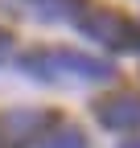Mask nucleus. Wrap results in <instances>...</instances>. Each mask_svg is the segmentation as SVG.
Here are the masks:
<instances>
[{"mask_svg":"<svg viewBox=\"0 0 140 148\" xmlns=\"http://www.w3.org/2000/svg\"><path fill=\"white\" fill-rule=\"evenodd\" d=\"M95 119L111 132H128V127H140V95H115L107 103L95 107Z\"/></svg>","mask_w":140,"mask_h":148,"instance_id":"nucleus-3","label":"nucleus"},{"mask_svg":"<svg viewBox=\"0 0 140 148\" xmlns=\"http://www.w3.org/2000/svg\"><path fill=\"white\" fill-rule=\"evenodd\" d=\"M0 49H8V33L4 29H0Z\"/></svg>","mask_w":140,"mask_h":148,"instance_id":"nucleus-6","label":"nucleus"},{"mask_svg":"<svg viewBox=\"0 0 140 148\" xmlns=\"http://www.w3.org/2000/svg\"><path fill=\"white\" fill-rule=\"evenodd\" d=\"M124 148H140V140H128V144H124Z\"/></svg>","mask_w":140,"mask_h":148,"instance_id":"nucleus-7","label":"nucleus"},{"mask_svg":"<svg viewBox=\"0 0 140 148\" xmlns=\"http://www.w3.org/2000/svg\"><path fill=\"white\" fill-rule=\"evenodd\" d=\"M41 148H86V136L78 127H58V132H49L41 140Z\"/></svg>","mask_w":140,"mask_h":148,"instance_id":"nucleus-5","label":"nucleus"},{"mask_svg":"<svg viewBox=\"0 0 140 148\" xmlns=\"http://www.w3.org/2000/svg\"><path fill=\"white\" fill-rule=\"evenodd\" d=\"M21 66L37 78H86V82H107L111 78V66L99 62V58H86V53L74 49H49V53H29L21 58Z\"/></svg>","mask_w":140,"mask_h":148,"instance_id":"nucleus-1","label":"nucleus"},{"mask_svg":"<svg viewBox=\"0 0 140 148\" xmlns=\"http://www.w3.org/2000/svg\"><path fill=\"white\" fill-rule=\"evenodd\" d=\"M25 8L45 21H78L86 12V0H25Z\"/></svg>","mask_w":140,"mask_h":148,"instance_id":"nucleus-4","label":"nucleus"},{"mask_svg":"<svg viewBox=\"0 0 140 148\" xmlns=\"http://www.w3.org/2000/svg\"><path fill=\"white\" fill-rule=\"evenodd\" d=\"M78 29L95 41L111 45V49H140V25H132L128 16L107 12V8H86L78 16Z\"/></svg>","mask_w":140,"mask_h":148,"instance_id":"nucleus-2","label":"nucleus"}]
</instances>
